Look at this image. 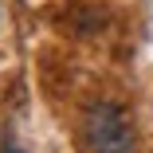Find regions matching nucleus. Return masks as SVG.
Masks as SVG:
<instances>
[{"label": "nucleus", "mask_w": 153, "mask_h": 153, "mask_svg": "<svg viewBox=\"0 0 153 153\" xmlns=\"http://www.w3.org/2000/svg\"><path fill=\"white\" fill-rule=\"evenodd\" d=\"M82 141L90 153H137L134 122L114 102H94L82 110Z\"/></svg>", "instance_id": "1"}, {"label": "nucleus", "mask_w": 153, "mask_h": 153, "mask_svg": "<svg viewBox=\"0 0 153 153\" xmlns=\"http://www.w3.org/2000/svg\"><path fill=\"white\" fill-rule=\"evenodd\" d=\"M0 153H24V149H16V145H4V149H0Z\"/></svg>", "instance_id": "2"}]
</instances>
